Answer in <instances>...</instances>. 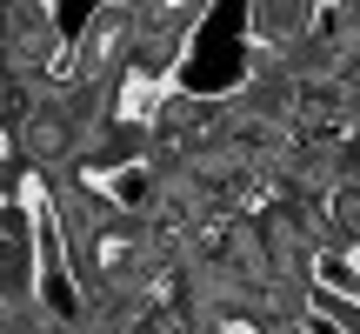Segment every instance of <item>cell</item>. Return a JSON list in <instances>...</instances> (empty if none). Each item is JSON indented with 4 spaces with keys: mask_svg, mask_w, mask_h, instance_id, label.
<instances>
[{
    "mask_svg": "<svg viewBox=\"0 0 360 334\" xmlns=\"http://www.w3.org/2000/svg\"><path fill=\"white\" fill-rule=\"evenodd\" d=\"M7 154H13V141H7V128H0V167H7Z\"/></svg>",
    "mask_w": 360,
    "mask_h": 334,
    "instance_id": "5b68a950",
    "label": "cell"
},
{
    "mask_svg": "<svg viewBox=\"0 0 360 334\" xmlns=\"http://www.w3.org/2000/svg\"><path fill=\"white\" fill-rule=\"evenodd\" d=\"M314 281H321V295H340L347 308H360V254L321 247V254H314Z\"/></svg>",
    "mask_w": 360,
    "mask_h": 334,
    "instance_id": "6da1fadb",
    "label": "cell"
},
{
    "mask_svg": "<svg viewBox=\"0 0 360 334\" xmlns=\"http://www.w3.org/2000/svg\"><path fill=\"white\" fill-rule=\"evenodd\" d=\"M220 334H254V321H220Z\"/></svg>",
    "mask_w": 360,
    "mask_h": 334,
    "instance_id": "277c9868",
    "label": "cell"
},
{
    "mask_svg": "<svg viewBox=\"0 0 360 334\" xmlns=\"http://www.w3.org/2000/svg\"><path fill=\"white\" fill-rule=\"evenodd\" d=\"M300 328H307V334H347V328H340V321H327V314H321V308H314V314H307V321H300Z\"/></svg>",
    "mask_w": 360,
    "mask_h": 334,
    "instance_id": "3957f363",
    "label": "cell"
},
{
    "mask_svg": "<svg viewBox=\"0 0 360 334\" xmlns=\"http://www.w3.org/2000/svg\"><path fill=\"white\" fill-rule=\"evenodd\" d=\"M107 201L141 207L147 201V167H114V174H107Z\"/></svg>",
    "mask_w": 360,
    "mask_h": 334,
    "instance_id": "7a4b0ae2",
    "label": "cell"
}]
</instances>
